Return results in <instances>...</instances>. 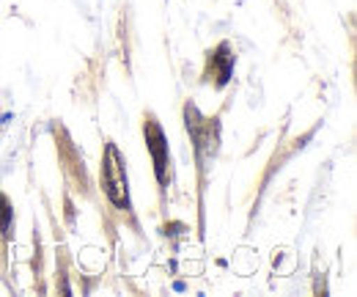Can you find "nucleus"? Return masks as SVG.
I'll list each match as a JSON object with an SVG mask.
<instances>
[{
  "label": "nucleus",
  "instance_id": "nucleus-1",
  "mask_svg": "<svg viewBox=\"0 0 357 297\" xmlns=\"http://www.w3.org/2000/svg\"><path fill=\"white\" fill-rule=\"evenodd\" d=\"M102 187H105V196L113 201V207H119V210H130L132 207V201H130V182H127V166H124V157L116 149V143L105 146Z\"/></svg>",
  "mask_w": 357,
  "mask_h": 297
},
{
  "label": "nucleus",
  "instance_id": "nucleus-2",
  "mask_svg": "<svg viewBox=\"0 0 357 297\" xmlns=\"http://www.w3.org/2000/svg\"><path fill=\"white\" fill-rule=\"evenodd\" d=\"M143 135H146V146L151 152V163L160 184H168V138L160 127V122L154 116H146L143 122Z\"/></svg>",
  "mask_w": 357,
  "mask_h": 297
},
{
  "label": "nucleus",
  "instance_id": "nucleus-3",
  "mask_svg": "<svg viewBox=\"0 0 357 297\" xmlns=\"http://www.w3.org/2000/svg\"><path fill=\"white\" fill-rule=\"evenodd\" d=\"M231 72H234V52L231 44L223 42L215 52H209V75L215 78L218 88H223L231 80Z\"/></svg>",
  "mask_w": 357,
  "mask_h": 297
},
{
  "label": "nucleus",
  "instance_id": "nucleus-4",
  "mask_svg": "<svg viewBox=\"0 0 357 297\" xmlns=\"http://www.w3.org/2000/svg\"><path fill=\"white\" fill-rule=\"evenodd\" d=\"M11 215H14V210H11L8 198L0 193V231H3L6 237L11 234Z\"/></svg>",
  "mask_w": 357,
  "mask_h": 297
}]
</instances>
